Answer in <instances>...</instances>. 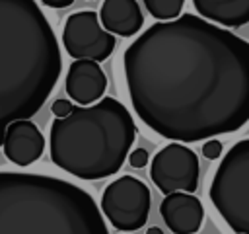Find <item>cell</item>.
<instances>
[{
    "instance_id": "1",
    "label": "cell",
    "mask_w": 249,
    "mask_h": 234,
    "mask_svg": "<svg viewBox=\"0 0 249 234\" xmlns=\"http://www.w3.org/2000/svg\"><path fill=\"white\" fill-rule=\"evenodd\" d=\"M123 64L134 113L163 138L208 140L249 121V41L202 16L150 25Z\"/></svg>"
},
{
    "instance_id": "2",
    "label": "cell",
    "mask_w": 249,
    "mask_h": 234,
    "mask_svg": "<svg viewBox=\"0 0 249 234\" xmlns=\"http://www.w3.org/2000/svg\"><path fill=\"white\" fill-rule=\"evenodd\" d=\"M60 47L35 0H0V113L4 127L35 115L60 76Z\"/></svg>"
},
{
    "instance_id": "3",
    "label": "cell",
    "mask_w": 249,
    "mask_h": 234,
    "mask_svg": "<svg viewBox=\"0 0 249 234\" xmlns=\"http://www.w3.org/2000/svg\"><path fill=\"white\" fill-rule=\"evenodd\" d=\"M0 234H109L93 197L64 179L0 174Z\"/></svg>"
},
{
    "instance_id": "4",
    "label": "cell",
    "mask_w": 249,
    "mask_h": 234,
    "mask_svg": "<svg viewBox=\"0 0 249 234\" xmlns=\"http://www.w3.org/2000/svg\"><path fill=\"white\" fill-rule=\"evenodd\" d=\"M136 136L128 109L115 98L74 105L51 123V160L80 179H103L121 170Z\"/></svg>"
},
{
    "instance_id": "5",
    "label": "cell",
    "mask_w": 249,
    "mask_h": 234,
    "mask_svg": "<svg viewBox=\"0 0 249 234\" xmlns=\"http://www.w3.org/2000/svg\"><path fill=\"white\" fill-rule=\"evenodd\" d=\"M208 195L235 234H249V138L237 140L224 154Z\"/></svg>"
},
{
    "instance_id": "6",
    "label": "cell",
    "mask_w": 249,
    "mask_h": 234,
    "mask_svg": "<svg viewBox=\"0 0 249 234\" xmlns=\"http://www.w3.org/2000/svg\"><path fill=\"white\" fill-rule=\"evenodd\" d=\"M99 207L113 228L123 232L138 230L150 214V189L138 177L121 176L105 187Z\"/></svg>"
},
{
    "instance_id": "7",
    "label": "cell",
    "mask_w": 249,
    "mask_h": 234,
    "mask_svg": "<svg viewBox=\"0 0 249 234\" xmlns=\"http://www.w3.org/2000/svg\"><path fill=\"white\" fill-rule=\"evenodd\" d=\"M62 43L74 60L91 58L99 62L111 57L117 39L101 25V20L93 10H82L68 16L62 31Z\"/></svg>"
},
{
    "instance_id": "8",
    "label": "cell",
    "mask_w": 249,
    "mask_h": 234,
    "mask_svg": "<svg viewBox=\"0 0 249 234\" xmlns=\"http://www.w3.org/2000/svg\"><path fill=\"white\" fill-rule=\"evenodd\" d=\"M150 177L163 193L196 191L198 185V156L181 142H171L154 154L150 164Z\"/></svg>"
},
{
    "instance_id": "9",
    "label": "cell",
    "mask_w": 249,
    "mask_h": 234,
    "mask_svg": "<svg viewBox=\"0 0 249 234\" xmlns=\"http://www.w3.org/2000/svg\"><path fill=\"white\" fill-rule=\"evenodd\" d=\"M2 150L16 166H29L37 162L45 150V136L29 119H18L4 127Z\"/></svg>"
},
{
    "instance_id": "10",
    "label": "cell",
    "mask_w": 249,
    "mask_h": 234,
    "mask_svg": "<svg viewBox=\"0 0 249 234\" xmlns=\"http://www.w3.org/2000/svg\"><path fill=\"white\" fill-rule=\"evenodd\" d=\"M107 88V76L91 58H78L68 66L66 94L78 105H93L103 99Z\"/></svg>"
},
{
    "instance_id": "11",
    "label": "cell",
    "mask_w": 249,
    "mask_h": 234,
    "mask_svg": "<svg viewBox=\"0 0 249 234\" xmlns=\"http://www.w3.org/2000/svg\"><path fill=\"white\" fill-rule=\"evenodd\" d=\"M160 214L173 234H195L204 220V207L198 197L187 191L165 195L160 205Z\"/></svg>"
},
{
    "instance_id": "12",
    "label": "cell",
    "mask_w": 249,
    "mask_h": 234,
    "mask_svg": "<svg viewBox=\"0 0 249 234\" xmlns=\"http://www.w3.org/2000/svg\"><path fill=\"white\" fill-rule=\"evenodd\" d=\"M99 20L107 31L121 37L136 35L144 25V16L136 0H103Z\"/></svg>"
},
{
    "instance_id": "13",
    "label": "cell",
    "mask_w": 249,
    "mask_h": 234,
    "mask_svg": "<svg viewBox=\"0 0 249 234\" xmlns=\"http://www.w3.org/2000/svg\"><path fill=\"white\" fill-rule=\"evenodd\" d=\"M195 10L204 20L226 27L249 23V0H193Z\"/></svg>"
},
{
    "instance_id": "14",
    "label": "cell",
    "mask_w": 249,
    "mask_h": 234,
    "mask_svg": "<svg viewBox=\"0 0 249 234\" xmlns=\"http://www.w3.org/2000/svg\"><path fill=\"white\" fill-rule=\"evenodd\" d=\"M146 10L150 12L152 18L161 20V21H171L181 16L185 0H142Z\"/></svg>"
},
{
    "instance_id": "15",
    "label": "cell",
    "mask_w": 249,
    "mask_h": 234,
    "mask_svg": "<svg viewBox=\"0 0 249 234\" xmlns=\"http://www.w3.org/2000/svg\"><path fill=\"white\" fill-rule=\"evenodd\" d=\"M220 154H222V142H220V140L208 138V140L202 144V156H204L206 160H216V158H220Z\"/></svg>"
},
{
    "instance_id": "16",
    "label": "cell",
    "mask_w": 249,
    "mask_h": 234,
    "mask_svg": "<svg viewBox=\"0 0 249 234\" xmlns=\"http://www.w3.org/2000/svg\"><path fill=\"white\" fill-rule=\"evenodd\" d=\"M72 109H74V105L70 103V99H62V98L54 99L53 105H51V111H53L54 117H68L72 113Z\"/></svg>"
},
{
    "instance_id": "17",
    "label": "cell",
    "mask_w": 249,
    "mask_h": 234,
    "mask_svg": "<svg viewBox=\"0 0 249 234\" xmlns=\"http://www.w3.org/2000/svg\"><path fill=\"white\" fill-rule=\"evenodd\" d=\"M150 156H148V150L146 148H134L130 154H128V164L132 168H144L148 164Z\"/></svg>"
},
{
    "instance_id": "18",
    "label": "cell",
    "mask_w": 249,
    "mask_h": 234,
    "mask_svg": "<svg viewBox=\"0 0 249 234\" xmlns=\"http://www.w3.org/2000/svg\"><path fill=\"white\" fill-rule=\"evenodd\" d=\"M45 6H49V8H68L70 4H74V0H41Z\"/></svg>"
},
{
    "instance_id": "19",
    "label": "cell",
    "mask_w": 249,
    "mask_h": 234,
    "mask_svg": "<svg viewBox=\"0 0 249 234\" xmlns=\"http://www.w3.org/2000/svg\"><path fill=\"white\" fill-rule=\"evenodd\" d=\"M146 234H163V232H161V228L152 226V228H148V230H146Z\"/></svg>"
}]
</instances>
